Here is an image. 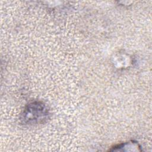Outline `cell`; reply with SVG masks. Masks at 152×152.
<instances>
[{
    "instance_id": "cell-1",
    "label": "cell",
    "mask_w": 152,
    "mask_h": 152,
    "mask_svg": "<svg viewBox=\"0 0 152 152\" xmlns=\"http://www.w3.org/2000/svg\"><path fill=\"white\" fill-rule=\"evenodd\" d=\"M48 111L46 106L40 102H32L26 107L22 119L27 124L40 123L46 119Z\"/></svg>"
}]
</instances>
